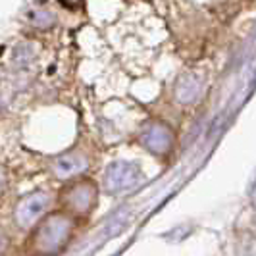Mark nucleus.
Instances as JSON below:
<instances>
[{
  "mask_svg": "<svg viewBox=\"0 0 256 256\" xmlns=\"http://www.w3.org/2000/svg\"><path fill=\"white\" fill-rule=\"evenodd\" d=\"M85 168V162L76 156V154H68V156H60V158H56L54 160V164H52V170H54V174L58 176V178H70V176H74L77 172H81Z\"/></svg>",
  "mask_w": 256,
  "mask_h": 256,
  "instance_id": "nucleus-4",
  "label": "nucleus"
},
{
  "mask_svg": "<svg viewBox=\"0 0 256 256\" xmlns=\"http://www.w3.org/2000/svg\"><path fill=\"white\" fill-rule=\"evenodd\" d=\"M29 22H31V26L37 27V29H48L56 24V16L48 10H44V8H37V10H33V12L29 14Z\"/></svg>",
  "mask_w": 256,
  "mask_h": 256,
  "instance_id": "nucleus-6",
  "label": "nucleus"
},
{
  "mask_svg": "<svg viewBox=\"0 0 256 256\" xmlns=\"http://www.w3.org/2000/svg\"><path fill=\"white\" fill-rule=\"evenodd\" d=\"M72 222L64 216H50L37 230L35 250L40 254H56L70 239Z\"/></svg>",
  "mask_w": 256,
  "mask_h": 256,
  "instance_id": "nucleus-1",
  "label": "nucleus"
},
{
  "mask_svg": "<svg viewBox=\"0 0 256 256\" xmlns=\"http://www.w3.org/2000/svg\"><path fill=\"white\" fill-rule=\"evenodd\" d=\"M6 246H8V239H6V235H4V231L0 230V254L6 250Z\"/></svg>",
  "mask_w": 256,
  "mask_h": 256,
  "instance_id": "nucleus-7",
  "label": "nucleus"
},
{
  "mask_svg": "<svg viewBox=\"0 0 256 256\" xmlns=\"http://www.w3.org/2000/svg\"><path fill=\"white\" fill-rule=\"evenodd\" d=\"M48 204H50V196L46 192L37 191L27 194L26 198H22L16 206V222L22 228H31L44 214Z\"/></svg>",
  "mask_w": 256,
  "mask_h": 256,
  "instance_id": "nucleus-2",
  "label": "nucleus"
},
{
  "mask_svg": "<svg viewBox=\"0 0 256 256\" xmlns=\"http://www.w3.org/2000/svg\"><path fill=\"white\" fill-rule=\"evenodd\" d=\"M35 60V46L31 42H20L12 54V62L16 68H27Z\"/></svg>",
  "mask_w": 256,
  "mask_h": 256,
  "instance_id": "nucleus-5",
  "label": "nucleus"
},
{
  "mask_svg": "<svg viewBox=\"0 0 256 256\" xmlns=\"http://www.w3.org/2000/svg\"><path fill=\"white\" fill-rule=\"evenodd\" d=\"M92 187L90 185H79L70 189V192L66 194V204L70 206L76 212H87L90 202H92Z\"/></svg>",
  "mask_w": 256,
  "mask_h": 256,
  "instance_id": "nucleus-3",
  "label": "nucleus"
}]
</instances>
